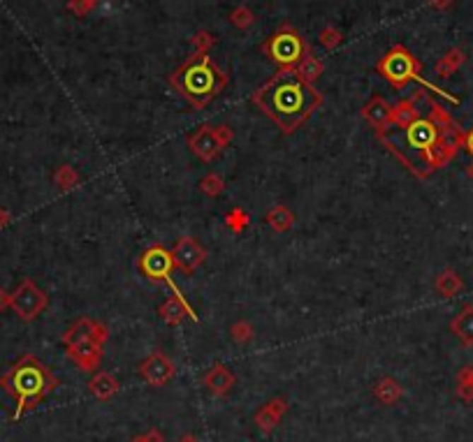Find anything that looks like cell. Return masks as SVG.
<instances>
[{
    "mask_svg": "<svg viewBox=\"0 0 473 442\" xmlns=\"http://www.w3.org/2000/svg\"><path fill=\"white\" fill-rule=\"evenodd\" d=\"M251 102L284 135H293L320 109L325 95L295 70H276L260 88H255Z\"/></svg>",
    "mask_w": 473,
    "mask_h": 442,
    "instance_id": "6da1fadb",
    "label": "cell"
},
{
    "mask_svg": "<svg viewBox=\"0 0 473 442\" xmlns=\"http://www.w3.org/2000/svg\"><path fill=\"white\" fill-rule=\"evenodd\" d=\"M170 86L193 107L204 109L218 97L228 86V72L214 63L209 54H190L177 70L170 74Z\"/></svg>",
    "mask_w": 473,
    "mask_h": 442,
    "instance_id": "7a4b0ae2",
    "label": "cell"
},
{
    "mask_svg": "<svg viewBox=\"0 0 473 442\" xmlns=\"http://www.w3.org/2000/svg\"><path fill=\"white\" fill-rule=\"evenodd\" d=\"M376 72L397 90L406 88L411 81H418L427 90H431V93H438V95H443L445 100H450V102H457V97H452L450 93H445V90H441V88H436L434 83H429L425 77H422L420 61L404 44L390 47L385 52V56H380V61L376 63Z\"/></svg>",
    "mask_w": 473,
    "mask_h": 442,
    "instance_id": "3957f363",
    "label": "cell"
},
{
    "mask_svg": "<svg viewBox=\"0 0 473 442\" xmlns=\"http://www.w3.org/2000/svg\"><path fill=\"white\" fill-rule=\"evenodd\" d=\"M260 52L267 56L279 70H295L302 63V58L311 52V44L304 40V35L290 23H281V26L271 32L260 44Z\"/></svg>",
    "mask_w": 473,
    "mask_h": 442,
    "instance_id": "277c9868",
    "label": "cell"
},
{
    "mask_svg": "<svg viewBox=\"0 0 473 442\" xmlns=\"http://www.w3.org/2000/svg\"><path fill=\"white\" fill-rule=\"evenodd\" d=\"M232 139H235V132H232L230 125H226V123H221V125L204 123L186 137V146H188V151L197 157V160L214 162L216 157L223 153V148H228L232 144Z\"/></svg>",
    "mask_w": 473,
    "mask_h": 442,
    "instance_id": "5b68a950",
    "label": "cell"
},
{
    "mask_svg": "<svg viewBox=\"0 0 473 442\" xmlns=\"http://www.w3.org/2000/svg\"><path fill=\"white\" fill-rule=\"evenodd\" d=\"M10 385L19 394L21 403H35L47 394L49 387H54V378L35 359H23L14 369Z\"/></svg>",
    "mask_w": 473,
    "mask_h": 442,
    "instance_id": "8992f818",
    "label": "cell"
},
{
    "mask_svg": "<svg viewBox=\"0 0 473 442\" xmlns=\"http://www.w3.org/2000/svg\"><path fill=\"white\" fill-rule=\"evenodd\" d=\"M177 269L174 266V257H172V250H168L163 244H153L148 246L142 255H139V271H142V276L148 280V282H156V285H168L174 297L181 299V301H186L184 292L177 287V282L172 280V271Z\"/></svg>",
    "mask_w": 473,
    "mask_h": 442,
    "instance_id": "52a82bcc",
    "label": "cell"
},
{
    "mask_svg": "<svg viewBox=\"0 0 473 442\" xmlns=\"http://www.w3.org/2000/svg\"><path fill=\"white\" fill-rule=\"evenodd\" d=\"M49 304V299L42 289H40L30 278H23L21 285L14 289V294L10 297V306L14 308V313L19 315L23 322H33L40 313L45 311Z\"/></svg>",
    "mask_w": 473,
    "mask_h": 442,
    "instance_id": "ba28073f",
    "label": "cell"
},
{
    "mask_svg": "<svg viewBox=\"0 0 473 442\" xmlns=\"http://www.w3.org/2000/svg\"><path fill=\"white\" fill-rule=\"evenodd\" d=\"M172 257H174L177 271L186 273V276H193V273L204 264L206 250L195 237H179L177 244L172 248Z\"/></svg>",
    "mask_w": 473,
    "mask_h": 442,
    "instance_id": "9c48e42d",
    "label": "cell"
},
{
    "mask_svg": "<svg viewBox=\"0 0 473 442\" xmlns=\"http://www.w3.org/2000/svg\"><path fill=\"white\" fill-rule=\"evenodd\" d=\"M139 375H142L151 387H163L174 378V364L168 354L156 350V352H151L139 364Z\"/></svg>",
    "mask_w": 473,
    "mask_h": 442,
    "instance_id": "30bf717a",
    "label": "cell"
},
{
    "mask_svg": "<svg viewBox=\"0 0 473 442\" xmlns=\"http://www.w3.org/2000/svg\"><path fill=\"white\" fill-rule=\"evenodd\" d=\"M84 338H93L98 340L100 345L107 343V338H110V329L105 327L103 322L98 320H90V318H79L77 322L72 324V327L63 333V343L65 347L77 343V340H84Z\"/></svg>",
    "mask_w": 473,
    "mask_h": 442,
    "instance_id": "8fae6325",
    "label": "cell"
},
{
    "mask_svg": "<svg viewBox=\"0 0 473 442\" xmlns=\"http://www.w3.org/2000/svg\"><path fill=\"white\" fill-rule=\"evenodd\" d=\"M390 112H392V104H390L383 95H373L369 102L362 107V119L371 125L373 132H376V137L385 135V132L392 128Z\"/></svg>",
    "mask_w": 473,
    "mask_h": 442,
    "instance_id": "7c38bea8",
    "label": "cell"
},
{
    "mask_svg": "<svg viewBox=\"0 0 473 442\" xmlns=\"http://www.w3.org/2000/svg\"><path fill=\"white\" fill-rule=\"evenodd\" d=\"M68 357L81 371H95L103 359V345L93 338L77 340V343L68 345Z\"/></svg>",
    "mask_w": 473,
    "mask_h": 442,
    "instance_id": "4fadbf2b",
    "label": "cell"
},
{
    "mask_svg": "<svg viewBox=\"0 0 473 442\" xmlns=\"http://www.w3.org/2000/svg\"><path fill=\"white\" fill-rule=\"evenodd\" d=\"M158 315H160V320L165 324H170V327H179V324L184 322V318H190L197 322V315L193 308H190V304L181 301L177 297L165 299V301L158 306Z\"/></svg>",
    "mask_w": 473,
    "mask_h": 442,
    "instance_id": "5bb4252c",
    "label": "cell"
},
{
    "mask_svg": "<svg viewBox=\"0 0 473 442\" xmlns=\"http://www.w3.org/2000/svg\"><path fill=\"white\" fill-rule=\"evenodd\" d=\"M422 95L425 93H416L413 97H404L397 104H392V112H390V121H392V125H397L399 130H406L411 123H416L420 119V112H418L416 102Z\"/></svg>",
    "mask_w": 473,
    "mask_h": 442,
    "instance_id": "9a60e30c",
    "label": "cell"
},
{
    "mask_svg": "<svg viewBox=\"0 0 473 442\" xmlns=\"http://www.w3.org/2000/svg\"><path fill=\"white\" fill-rule=\"evenodd\" d=\"M450 331L467 347L473 345V304H467L457 315H455L452 322H450Z\"/></svg>",
    "mask_w": 473,
    "mask_h": 442,
    "instance_id": "2e32d148",
    "label": "cell"
},
{
    "mask_svg": "<svg viewBox=\"0 0 473 442\" xmlns=\"http://www.w3.org/2000/svg\"><path fill=\"white\" fill-rule=\"evenodd\" d=\"M204 385L209 387V389L214 391V394L223 396V394H228V391L232 389V385H235V375L230 373L228 366L216 364L214 369H211L209 373H206Z\"/></svg>",
    "mask_w": 473,
    "mask_h": 442,
    "instance_id": "e0dca14e",
    "label": "cell"
},
{
    "mask_svg": "<svg viewBox=\"0 0 473 442\" xmlns=\"http://www.w3.org/2000/svg\"><path fill=\"white\" fill-rule=\"evenodd\" d=\"M264 222H267L269 227L276 232V234H284V232L293 229L295 213L290 211L286 204H276V206H271L267 213H264Z\"/></svg>",
    "mask_w": 473,
    "mask_h": 442,
    "instance_id": "ac0fdd59",
    "label": "cell"
},
{
    "mask_svg": "<svg viewBox=\"0 0 473 442\" xmlns=\"http://www.w3.org/2000/svg\"><path fill=\"white\" fill-rule=\"evenodd\" d=\"M434 287H436V292L443 299H452L455 294H460V292L464 289V280H462V276L455 269H443L436 276Z\"/></svg>",
    "mask_w": 473,
    "mask_h": 442,
    "instance_id": "d6986e66",
    "label": "cell"
},
{
    "mask_svg": "<svg viewBox=\"0 0 473 442\" xmlns=\"http://www.w3.org/2000/svg\"><path fill=\"white\" fill-rule=\"evenodd\" d=\"M284 412H286V401L276 398V401H271L264 407H260V412L255 414V422H258V426L262 431H271L279 424L281 417H284Z\"/></svg>",
    "mask_w": 473,
    "mask_h": 442,
    "instance_id": "ffe728a7",
    "label": "cell"
},
{
    "mask_svg": "<svg viewBox=\"0 0 473 442\" xmlns=\"http://www.w3.org/2000/svg\"><path fill=\"white\" fill-rule=\"evenodd\" d=\"M322 70H325V65H322V61H320V58L313 54V49H311V52H309V54H306V56L302 58V63H300V65H297V68H295V72L300 74V77H302L304 81L313 83V86H315V81L320 79Z\"/></svg>",
    "mask_w": 473,
    "mask_h": 442,
    "instance_id": "44dd1931",
    "label": "cell"
},
{
    "mask_svg": "<svg viewBox=\"0 0 473 442\" xmlns=\"http://www.w3.org/2000/svg\"><path fill=\"white\" fill-rule=\"evenodd\" d=\"M88 389L93 391V396H98L100 401H107V398H112L116 391H119V382H116V378L110 373H98L95 378L90 380Z\"/></svg>",
    "mask_w": 473,
    "mask_h": 442,
    "instance_id": "7402d4cb",
    "label": "cell"
},
{
    "mask_svg": "<svg viewBox=\"0 0 473 442\" xmlns=\"http://www.w3.org/2000/svg\"><path fill=\"white\" fill-rule=\"evenodd\" d=\"M54 183L61 190H72L81 183V174L72 165H58L54 172Z\"/></svg>",
    "mask_w": 473,
    "mask_h": 442,
    "instance_id": "603a6c76",
    "label": "cell"
},
{
    "mask_svg": "<svg viewBox=\"0 0 473 442\" xmlns=\"http://www.w3.org/2000/svg\"><path fill=\"white\" fill-rule=\"evenodd\" d=\"M373 394H376V398L380 403H395V401H399L402 398V394H404V389L397 385V382L392 380V378H385V380H380L378 385H376V389H373Z\"/></svg>",
    "mask_w": 473,
    "mask_h": 442,
    "instance_id": "cb8c5ba5",
    "label": "cell"
},
{
    "mask_svg": "<svg viewBox=\"0 0 473 442\" xmlns=\"http://www.w3.org/2000/svg\"><path fill=\"white\" fill-rule=\"evenodd\" d=\"M223 222H226V227L232 232V234H242V232L248 229V225H251V218H248V213L242 206H235L226 213Z\"/></svg>",
    "mask_w": 473,
    "mask_h": 442,
    "instance_id": "d4e9b609",
    "label": "cell"
},
{
    "mask_svg": "<svg viewBox=\"0 0 473 442\" xmlns=\"http://www.w3.org/2000/svg\"><path fill=\"white\" fill-rule=\"evenodd\" d=\"M464 63V54L460 52V49H450L441 61L436 63V74L438 77H450V74L460 68V65Z\"/></svg>",
    "mask_w": 473,
    "mask_h": 442,
    "instance_id": "484cf974",
    "label": "cell"
},
{
    "mask_svg": "<svg viewBox=\"0 0 473 442\" xmlns=\"http://www.w3.org/2000/svg\"><path fill=\"white\" fill-rule=\"evenodd\" d=\"M200 193L206 195V197H221L223 193H226V181L214 172L206 174V177H202V181H200Z\"/></svg>",
    "mask_w": 473,
    "mask_h": 442,
    "instance_id": "4316f807",
    "label": "cell"
},
{
    "mask_svg": "<svg viewBox=\"0 0 473 442\" xmlns=\"http://www.w3.org/2000/svg\"><path fill=\"white\" fill-rule=\"evenodd\" d=\"M230 23L235 28H239V30H246V28H251L255 23V14L251 12V7L239 5V7H235V10L230 12Z\"/></svg>",
    "mask_w": 473,
    "mask_h": 442,
    "instance_id": "83f0119b",
    "label": "cell"
},
{
    "mask_svg": "<svg viewBox=\"0 0 473 442\" xmlns=\"http://www.w3.org/2000/svg\"><path fill=\"white\" fill-rule=\"evenodd\" d=\"M318 40H320V44L327 49V52H334L337 47L344 44V32L339 30L337 26H325L320 30Z\"/></svg>",
    "mask_w": 473,
    "mask_h": 442,
    "instance_id": "f1b7e54d",
    "label": "cell"
},
{
    "mask_svg": "<svg viewBox=\"0 0 473 442\" xmlns=\"http://www.w3.org/2000/svg\"><path fill=\"white\" fill-rule=\"evenodd\" d=\"M216 40L209 30H197L193 37H190V44H193V52L195 54H209L211 49L216 47Z\"/></svg>",
    "mask_w": 473,
    "mask_h": 442,
    "instance_id": "f546056e",
    "label": "cell"
},
{
    "mask_svg": "<svg viewBox=\"0 0 473 442\" xmlns=\"http://www.w3.org/2000/svg\"><path fill=\"white\" fill-rule=\"evenodd\" d=\"M230 336H232V340H235V343H248V340L255 336V329H253L251 322L239 320V322H235L230 327Z\"/></svg>",
    "mask_w": 473,
    "mask_h": 442,
    "instance_id": "4dcf8cb0",
    "label": "cell"
},
{
    "mask_svg": "<svg viewBox=\"0 0 473 442\" xmlns=\"http://www.w3.org/2000/svg\"><path fill=\"white\" fill-rule=\"evenodd\" d=\"M100 5V0H68V12H72L74 16H86Z\"/></svg>",
    "mask_w": 473,
    "mask_h": 442,
    "instance_id": "1f68e13d",
    "label": "cell"
},
{
    "mask_svg": "<svg viewBox=\"0 0 473 442\" xmlns=\"http://www.w3.org/2000/svg\"><path fill=\"white\" fill-rule=\"evenodd\" d=\"M132 442H163V436L158 431H148L146 436H139V438H135Z\"/></svg>",
    "mask_w": 473,
    "mask_h": 442,
    "instance_id": "d6a6232c",
    "label": "cell"
},
{
    "mask_svg": "<svg viewBox=\"0 0 473 442\" xmlns=\"http://www.w3.org/2000/svg\"><path fill=\"white\" fill-rule=\"evenodd\" d=\"M462 148H467V153L473 157V128L467 132V135H464V146Z\"/></svg>",
    "mask_w": 473,
    "mask_h": 442,
    "instance_id": "836d02e7",
    "label": "cell"
},
{
    "mask_svg": "<svg viewBox=\"0 0 473 442\" xmlns=\"http://www.w3.org/2000/svg\"><path fill=\"white\" fill-rule=\"evenodd\" d=\"M7 306H10V294H7L3 287H0V313H3Z\"/></svg>",
    "mask_w": 473,
    "mask_h": 442,
    "instance_id": "e575fe53",
    "label": "cell"
},
{
    "mask_svg": "<svg viewBox=\"0 0 473 442\" xmlns=\"http://www.w3.org/2000/svg\"><path fill=\"white\" fill-rule=\"evenodd\" d=\"M429 3H431V7H436V10H445L452 0H429Z\"/></svg>",
    "mask_w": 473,
    "mask_h": 442,
    "instance_id": "d590c367",
    "label": "cell"
},
{
    "mask_svg": "<svg viewBox=\"0 0 473 442\" xmlns=\"http://www.w3.org/2000/svg\"><path fill=\"white\" fill-rule=\"evenodd\" d=\"M7 222H10V213H7L5 208H0V229H3Z\"/></svg>",
    "mask_w": 473,
    "mask_h": 442,
    "instance_id": "8d00e7d4",
    "label": "cell"
},
{
    "mask_svg": "<svg viewBox=\"0 0 473 442\" xmlns=\"http://www.w3.org/2000/svg\"><path fill=\"white\" fill-rule=\"evenodd\" d=\"M179 442H200V440H197V438H193V436H184V438H181Z\"/></svg>",
    "mask_w": 473,
    "mask_h": 442,
    "instance_id": "74e56055",
    "label": "cell"
},
{
    "mask_svg": "<svg viewBox=\"0 0 473 442\" xmlns=\"http://www.w3.org/2000/svg\"><path fill=\"white\" fill-rule=\"evenodd\" d=\"M467 174H469V179H473V162L467 167Z\"/></svg>",
    "mask_w": 473,
    "mask_h": 442,
    "instance_id": "f35d334b",
    "label": "cell"
},
{
    "mask_svg": "<svg viewBox=\"0 0 473 442\" xmlns=\"http://www.w3.org/2000/svg\"><path fill=\"white\" fill-rule=\"evenodd\" d=\"M471 385H473V366H471Z\"/></svg>",
    "mask_w": 473,
    "mask_h": 442,
    "instance_id": "ab89813d",
    "label": "cell"
}]
</instances>
